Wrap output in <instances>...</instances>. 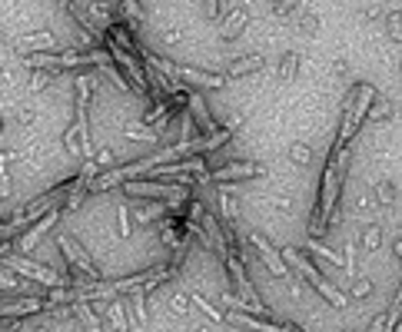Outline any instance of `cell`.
I'll return each instance as SVG.
<instances>
[{"label":"cell","mask_w":402,"mask_h":332,"mask_svg":"<svg viewBox=\"0 0 402 332\" xmlns=\"http://www.w3.org/2000/svg\"><path fill=\"white\" fill-rule=\"evenodd\" d=\"M76 74V113L74 123L63 130V150L67 153H80V156H93L90 150V120H87V103L90 93H93V74H83V70H74Z\"/></svg>","instance_id":"1"},{"label":"cell","mask_w":402,"mask_h":332,"mask_svg":"<svg viewBox=\"0 0 402 332\" xmlns=\"http://www.w3.org/2000/svg\"><path fill=\"white\" fill-rule=\"evenodd\" d=\"M283 259H286L289 269H296L302 279H306V282H309V286L316 289V293L323 296V299H329V303H333L336 309H346L349 296L340 293V289H336V286H333V282H329L326 276L319 272V266H316L313 259H309V253H302L300 246H286V249H283Z\"/></svg>","instance_id":"2"},{"label":"cell","mask_w":402,"mask_h":332,"mask_svg":"<svg viewBox=\"0 0 402 332\" xmlns=\"http://www.w3.org/2000/svg\"><path fill=\"white\" fill-rule=\"evenodd\" d=\"M123 196H140V200H163V203H173V200H189V186L183 183H173V179H126L123 186Z\"/></svg>","instance_id":"3"},{"label":"cell","mask_w":402,"mask_h":332,"mask_svg":"<svg viewBox=\"0 0 402 332\" xmlns=\"http://www.w3.org/2000/svg\"><path fill=\"white\" fill-rule=\"evenodd\" d=\"M227 272L229 279H233V286H236V293L243 303H250V309L256 312V316H269V309H266V303L260 299V293H256V286L250 282V276H246V266H243V256L239 253H229L227 256Z\"/></svg>","instance_id":"4"},{"label":"cell","mask_w":402,"mask_h":332,"mask_svg":"<svg viewBox=\"0 0 402 332\" xmlns=\"http://www.w3.org/2000/svg\"><path fill=\"white\" fill-rule=\"evenodd\" d=\"M4 266L17 269L24 279L30 282H40V286H76V282H70V276H63V272H57V269H47L40 266V263H30V259H24V256H4Z\"/></svg>","instance_id":"5"},{"label":"cell","mask_w":402,"mask_h":332,"mask_svg":"<svg viewBox=\"0 0 402 332\" xmlns=\"http://www.w3.org/2000/svg\"><path fill=\"white\" fill-rule=\"evenodd\" d=\"M246 243L256 249V256L263 259V266L269 269L273 276H279V279H289V263L283 259V249H273V243L266 240L263 233L250 230V233H246Z\"/></svg>","instance_id":"6"},{"label":"cell","mask_w":402,"mask_h":332,"mask_svg":"<svg viewBox=\"0 0 402 332\" xmlns=\"http://www.w3.org/2000/svg\"><path fill=\"white\" fill-rule=\"evenodd\" d=\"M269 170H266V163H260V160H239V163H223L216 166V170H210V179L213 183H236V179H263Z\"/></svg>","instance_id":"7"},{"label":"cell","mask_w":402,"mask_h":332,"mask_svg":"<svg viewBox=\"0 0 402 332\" xmlns=\"http://www.w3.org/2000/svg\"><path fill=\"white\" fill-rule=\"evenodd\" d=\"M57 249H60L67 259H70V266L80 269L83 276H90V279H103L100 269L93 266V259H90V253L83 249V246L76 243L74 236H67V233H57Z\"/></svg>","instance_id":"8"},{"label":"cell","mask_w":402,"mask_h":332,"mask_svg":"<svg viewBox=\"0 0 402 332\" xmlns=\"http://www.w3.org/2000/svg\"><path fill=\"white\" fill-rule=\"evenodd\" d=\"M17 43V53H63L67 47H60V40L53 30H30V34H20L13 40Z\"/></svg>","instance_id":"9"},{"label":"cell","mask_w":402,"mask_h":332,"mask_svg":"<svg viewBox=\"0 0 402 332\" xmlns=\"http://www.w3.org/2000/svg\"><path fill=\"white\" fill-rule=\"evenodd\" d=\"M173 77L189 83V87H206V90L229 87V74H210V70H196V67H183V64H173Z\"/></svg>","instance_id":"10"},{"label":"cell","mask_w":402,"mask_h":332,"mask_svg":"<svg viewBox=\"0 0 402 332\" xmlns=\"http://www.w3.org/2000/svg\"><path fill=\"white\" fill-rule=\"evenodd\" d=\"M51 299L47 296H27V299H4V319H24L30 312H51Z\"/></svg>","instance_id":"11"},{"label":"cell","mask_w":402,"mask_h":332,"mask_svg":"<svg viewBox=\"0 0 402 332\" xmlns=\"http://www.w3.org/2000/svg\"><path fill=\"white\" fill-rule=\"evenodd\" d=\"M60 213H63V206H57V209H51L47 216H40L37 223H34V226H27L24 236L17 240V249H20V253H30V249H34V246L40 243V236H43L47 230H53V226H57V219H60Z\"/></svg>","instance_id":"12"},{"label":"cell","mask_w":402,"mask_h":332,"mask_svg":"<svg viewBox=\"0 0 402 332\" xmlns=\"http://www.w3.org/2000/svg\"><path fill=\"white\" fill-rule=\"evenodd\" d=\"M120 160H123V156H120V150H114V146H100L93 156H87V163H83V170H80V177H83V179H97L100 173L114 170Z\"/></svg>","instance_id":"13"},{"label":"cell","mask_w":402,"mask_h":332,"mask_svg":"<svg viewBox=\"0 0 402 332\" xmlns=\"http://www.w3.org/2000/svg\"><path fill=\"white\" fill-rule=\"evenodd\" d=\"M246 27H250V7L239 4V7H233V11L227 13V20L220 27V40H223V43H233V40H239L246 34Z\"/></svg>","instance_id":"14"},{"label":"cell","mask_w":402,"mask_h":332,"mask_svg":"<svg viewBox=\"0 0 402 332\" xmlns=\"http://www.w3.org/2000/svg\"><path fill=\"white\" fill-rule=\"evenodd\" d=\"M93 306L103 312V319L110 322L116 332H126L130 329V322H126V303L120 299V296H114V299H90Z\"/></svg>","instance_id":"15"},{"label":"cell","mask_w":402,"mask_h":332,"mask_svg":"<svg viewBox=\"0 0 402 332\" xmlns=\"http://www.w3.org/2000/svg\"><path fill=\"white\" fill-rule=\"evenodd\" d=\"M263 67H266V53H246V57H236L227 67V74H229V80H243V77H250V74H260Z\"/></svg>","instance_id":"16"},{"label":"cell","mask_w":402,"mask_h":332,"mask_svg":"<svg viewBox=\"0 0 402 332\" xmlns=\"http://www.w3.org/2000/svg\"><path fill=\"white\" fill-rule=\"evenodd\" d=\"M74 312H76V319H80V326L87 332H103V322H100V309L93 306L90 299H80V303H74Z\"/></svg>","instance_id":"17"},{"label":"cell","mask_w":402,"mask_h":332,"mask_svg":"<svg viewBox=\"0 0 402 332\" xmlns=\"http://www.w3.org/2000/svg\"><path fill=\"white\" fill-rule=\"evenodd\" d=\"M114 7H116V17H120L133 34H137V27H143V7H140L137 0H114Z\"/></svg>","instance_id":"18"},{"label":"cell","mask_w":402,"mask_h":332,"mask_svg":"<svg viewBox=\"0 0 402 332\" xmlns=\"http://www.w3.org/2000/svg\"><path fill=\"white\" fill-rule=\"evenodd\" d=\"M123 137L133 143H156L160 140V130L150 127L147 120H133V123H126L123 127Z\"/></svg>","instance_id":"19"},{"label":"cell","mask_w":402,"mask_h":332,"mask_svg":"<svg viewBox=\"0 0 402 332\" xmlns=\"http://www.w3.org/2000/svg\"><path fill=\"white\" fill-rule=\"evenodd\" d=\"M382 240H386V233H382V223H366L363 233H359V246H363L366 256H373L382 249Z\"/></svg>","instance_id":"20"},{"label":"cell","mask_w":402,"mask_h":332,"mask_svg":"<svg viewBox=\"0 0 402 332\" xmlns=\"http://www.w3.org/2000/svg\"><path fill=\"white\" fill-rule=\"evenodd\" d=\"M392 116H396V106H392V100L379 93L376 100H373V106H369V116H366V123H389Z\"/></svg>","instance_id":"21"},{"label":"cell","mask_w":402,"mask_h":332,"mask_svg":"<svg viewBox=\"0 0 402 332\" xmlns=\"http://www.w3.org/2000/svg\"><path fill=\"white\" fill-rule=\"evenodd\" d=\"M309 253L316 256V263H319V266H336V269H342L346 266V259H340V256L333 253V249H326V246L319 243V236H309Z\"/></svg>","instance_id":"22"},{"label":"cell","mask_w":402,"mask_h":332,"mask_svg":"<svg viewBox=\"0 0 402 332\" xmlns=\"http://www.w3.org/2000/svg\"><path fill=\"white\" fill-rule=\"evenodd\" d=\"M97 74H103V77L110 80V83H114L116 90H123V93H130V97H137L133 83H130V80L123 77V70H120V67H116L114 60H110V64H100V67H97Z\"/></svg>","instance_id":"23"},{"label":"cell","mask_w":402,"mask_h":332,"mask_svg":"<svg viewBox=\"0 0 402 332\" xmlns=\"http://www.w3.org/2000/svg\"><path fill=\"white\" fill-rule=\"evenodd\" d=\"M300 67H302V53L300 50H286L283 57H279V64H276V77L279 80H293L296 74H300Z\"/></svg>","instance_id":"24"},{"label":"cell","mask_w":402,"mask_h":332,"mask_svg":"<svg viewBox=\"0 0 402 332\" xmlns=\"http://www.w3.org/2000/svg\"><path fill=\"white\" fill-rule=\"evenodd\" d=\"M382 30L392 43H402V11H386L382 17Z\"/></svg>","instance_id":"25"},{"label":"cell","mask_w":402,"mask_h":332,"mask_svg":"<svg viewBox=\"0 0 402 332\" xmlns=\"http://www.w3.org/2000/svg\"><path fill=\"white\" fill-rule=\"evenodd\" d=\"M57 74H60V70H43V67H37V70H30V77H27V87L34 90V93H40V90L51 87Z\"/></svg>","instance_id":"26"},{"label":"cell","mask_w":402,"mask_h":332,"mask_svg":"<svg viewBox=\"0 0 402 332\" xmlns=\"http://www.w3.org/2000/svg\"><path fill=\"white\" fill-rule=\"evenodd\" d=\"M289 163H293V166H309V163H313V146H309V143H302V140L289 143Z\"/></svg>","instance_id":"27"},{"label":"cell","mask_w":402,"mask_h":332,"mask_svg":"<svg viewBox=\"0 0 402 332\" xmlns=\"http://www.w3.org/2000/svg\"><path fill=\"white\" fill-rule=\"evenodd\" d=\"M193 306L200 309V312H203V316H206L210 322H227V312H220V309H216L203 293H193Z\"/></svg>","instance_id":"28"},{"label":"cell","mask_w":402,"mask_h":332,"mask_svg":"<svg viewBox=\"0 0 402 332\" xmlns=\"http://www.w3.org/2000/svg\"><path fill=\"white\" fill-rule=\"evenodd\" d=\"M373 196H376L379 206L396 203V186H392V179H376V183H373Z\"/></svg>","instance_id":"29"},{"label":"cell","mask_w":402,"mask_h":332,"mask_svg":"<svg viewBox=\"0 0 402 332\" xmlns=\"http://www.w3.org/2000/svg\"><path fill=\"white\" fill-rule=\"evenodd\" d=\"M273 17H279V20H293L296 13L302 11V0H273Z\"/></svg>","instance_id":"30"},{"label":"cell","mask_w":402,"mask_h":332,"mask_svg":"<svg viewBox=\"0 0 402 332\" xmlns=\"http://www.w3.org/2000/svg\"><path fill=\"white\" fill-rule=\"evenodd\" d=\"M116 223H120V236H130V233H133V213H130V203H126V200H120V203H116Z\"/></svg>","instance_id":"31"},{"label":"cell","mask_w":402,"mask_h":332,"mask_svg":"<svg viewBox=\"0 0 402 332\" xmlns=\"http://www.w3.org/2000/svg\"><path fill=\"white\" fill-rule=\"evenodd\" d=\"M189 306H193V293H183V289L170 293V309H173L176 316H187Z\"/></svg>","instance_id":"32"},{"label":"cell","mask_w":402,"mask_h":332,"mask_svg":"<svg viewBox=\"0 0 402 332\" xmlns=\"http://www.w3.org/2000/svg\"><path fill=\"white\" fill-rule=\"evenodd\" d=\"M346 296H349V299H366V296H373V279H369V276H356L352 286L346 289Z\"/></svg>","instance_id":"33"},{"label":"cell","mask_w":402,"mask_h":332,"mask_svg":"<svg viewBox=\"0 0 402 332\" xmlns=\"http://www.w3.org/2000/svg\"><path fill=\"white\" fill-rule=\"evenodd\" d=\"M293 20H300V24H296V30H300V34H306V37H313L316 30H319V17H316V13H296V17H293Z\"/></svg>","instance_id":"34"},{"label":"cell","mask_w":402,"mask_h":332,"mask_svg":"<svg viewBox=\"0 0 402 332\" xmlns=\"http://www.w3.org/2000/svg\"><path fill=\"white\" fill-rule=\"evenodd\" d=\"M220 219L223 223L236 219V203H233V196H227V186H220Z\"/></svg>","instance_id":"35"},{"label":"cell","mask_w":402,"mask_h":332,"mask_svg":"<svg viewBox=\"0 0 402 332\" xmlns=\"http://www.w3.org/2000/svg\"><path fill=\"white\" fill-rule=\"evenodd\" d=\"M34 120H37V110H34V106H17V110H13V123H17V127H30Z\"/></svg>","instance_id":"36"},{"label":"cell","mask_w":402,"mask_h":332,"mask_svg":"<svg viewBox=\"0 0 402 332\" xmlns=\"http://www.w3.org/2000/svg\"><path fill=\"white\" fill-rule=\"evenodd\" d=\"M160 37H163V43L176 47V43H183V40H187V30H183V27H166L163 34H160Z\"/></svg>","instance_id":"37"},{"label":"cell","mask_w":402,"mask_h":332,"mask_svg":"<svg viewBox=\"0 0 402 332\" xmlns=\"http://www.w3.org/2000/svg\"><path fill=\"white\" fill-rule=\"evenodd\" d=\"M223 13V0H203V17L206 20H216Z\"/></svg>","instance_id":"38"},{"label":"cell","mask_w":402,"mask_h":332,"mask_svg":"<svg viewBox=\"0 0 402 332\" xmlns=\"http://www.w3.org/2000/svg\"><path fill=\"white\" fill-rule=\"evenodd\" d=\"M203 216H206V209H203V203H200V200H189L187 219H189V223H203Z\"/></svg>","instance_id":"39"},{"label":"cell","mask_w":402,"mask_h":332,"mask_svg":"<svg viewBox=\"0 0 402 332\" xmlns=\"http://www.w3.org/2000/svg\"><path fill=\"white\" fill-rule=\"evenodd\" d=\"M363 17H366V20H379V17H386V13H382V4H379V0L366 4V7H363Z\"/></svg>","instance_id":"40"},{"label":"cell","mask_w":402,"mask_h":332,"mask_svg":"<svg viewBox=\"0 0 402 332\" xmlns=\"http://www.w3.org/2000/svg\"><path fill=\"white\" fill-rule=\"evenodd\" d=\"M333 74H336V77H349V60H346V57H336V60H333Z\"/></svg>","instance_id":"41"},{"label":"cell","mask_w":402,"mask_h":332,"mask_svg":"<svg viewBox=\"0 0 402 332\" xmlns=\"http://www.w3.org/2000/svg\"><path fill=\"white\" fill-rule=\"evenodd\" d=\"M386 329V312H376V316H373V322H369V329L366 332H382Z\"/></svg>","instance_id":"42"},{"label":"cell","mask_w":402,"mask_h":332,"mask_svg":"<svg viewBox=\"0 0 402 332\" xmlns=\"http://www.w3.org/2000/svg\"><path fill=\"white\" fill-rule=\"evenodd\" d=\"M286 286H289V296H293V299H302V282L300 279H286Z\"/></svg>","instance_id":"43"},{"label":"cell","mask_w":402,"mask_h":332,"mask_svg":"<svg viewBox=\"0 0 402 332\" xmlns=\"http://www.w3.org/2000/svg\"><path fill=\"white\" fill-rule=\"evenodd\" d=\"M239 123H243V113H233V116H229V120H227V127L233 130V133H236V130H239Z\"/></svg>","instance_id":"44"},{"label":"cell","mask_w":402,"mask_h":332,"mask_svg":"<svg viewBox=\"0 0 402 332\" xmlns=\"http://www.w3.org/2000/svg\"><path fill=\"white\" fill-rule=\"evenodd\" d=\"M17 160H20V153H17V150H7V153H4V163H7V166L17 163Z\"/></svg>","instance_id":"45"},{"label":"cell","mask_w":402,"mask_h":332,"mask_svg":"<svg viewBox=\"0 0 402 332\" xmlns=\"http://www.w3.org/2000/svg\"><path fill=\"white\" fill-rule=\"evenodd\" d=\"M359 209H373V200H369V193H363V196H359Z\"/></svg>","instance_id":"46"},{"label":"cell","mask_w":402,"mask_h":332,"mask_svg":"<svg viewBox=\"0 0 402 332\" xmlns=\"http://www.w3.org/2000/svg\"><path fill=\"white\" fill-rule=\"evenodd\" d=\"M396 256H399V259H402V240H399V243H396Z\"/></svg>","instance_id":"47"},{"label":"cell","mask_w":402,"mask_h":332,"mask_svg":"<svg viewBox=\"0 0 402 332\" xmlns=\"http://www.w3.org/2000/svg\"><path fill=\"white\" fill-rule=\"evenodd\" d=\"M189 332H210V329H206V326H196V329H189Z\"/></svg>","instance_id":"48"},{"label":"cell","mask_w":402,"mask_h":332,"mask_svg":"<svg viewBox=\"0 0 402 332\" xmlns=\"http://www.w3.org/2000/svg\"><path fill=\"white\" fill-rule=\"evenodd\" d=\"M396 332H402V322H399V326H396Z\"/></svg>","instance_id":"49"},{"label":"cell","mask_w":402,"mask_h":332,"mask_svg":"<svg viewBox=\"0 0 402 332\" xmlns=\"http://www.w3.org/2000/svg\"><path fill=\"white\" fill-rule=\"evenodd\" d=\"M342 332H356V329H342Z\"/></svg>","instance_id":"50"},{"label":"cell","mask_w":402,"mask_h":332,"mask_svg":"<svg viewBox=\"0 0 402 332\" xmlns=\"http://www.w3.org/2000/svg\"><path fill=\"white\" fill-rule=\"evenodd\" d=\"M37 332H47V329H37Z\"/></svg>","instance_id":"51"},{"label":"cell","mask_w":402,"mask_h":332,"mask_svg":"<svg viewBox=\"0 0 402 332\" xmlns=\"http://www.w3.org/2000/svg\"><path fill=\"white\" fill-rule=\"evenodd\" d=\"M399 70H402V60H399Z\"/></svg>","instance_id":"52"}]
</instances>
